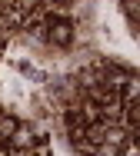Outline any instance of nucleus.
I'll return each mask as SVG.
<instances>
[{
    "instance_id": "f257e3e1",
    "label": "nucleus",
    "mask_w": 140,
    "mask_h": 156,
    "mask_svg": "<svg viewBox=\"0 0 140 156\" xmlns=\"http://www.w3.org/2000/svg\"><path fill=\"white\" fill-rule=\"evenodd\" d=\"M70 40H73V27H70V20H50V43L67 47Z\"/></svg>"
},
{
    "instance_id": "f03ea898",
    "label": "nucleus",
    "mask_w": 140,
    "mask_h": 156,
    "mask_svg": "<svg viewBox=\"0 0 140 156\" xmlns=\"http://www.w3.org/2000/svg\"><path fill=\"white\" fill-rule=\"evenodd\" d=\"M97 156H117V146H100Z\"/></svg>"
}]
</instances>
